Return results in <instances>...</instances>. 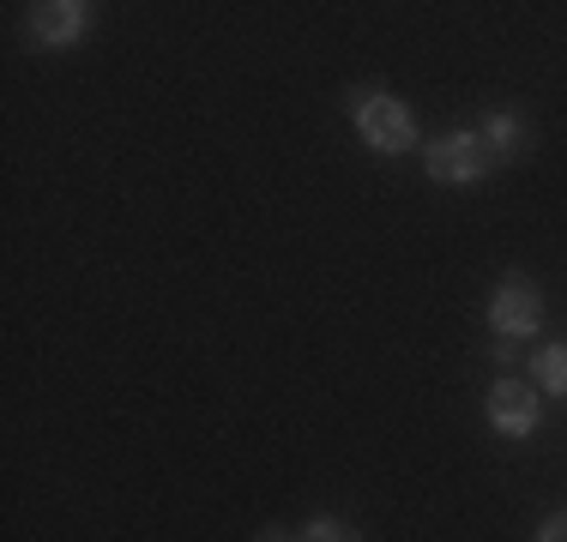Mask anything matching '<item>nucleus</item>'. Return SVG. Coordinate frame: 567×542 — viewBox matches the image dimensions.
I'll return each instance as SVG.
<instances>
[{
    "label": "nucleus",
    "mask_w": 567,
    "mask_h": 542,
    "mask_svg": "<svg viewBox=\"0 0 567 542\" xmlns=\"http://www.w3.org/2000/svg\"><path fill=\"white\" fill-rule=\"evenodd\" d=\"M254 542H296V536H290V531H278V524H266V531L254 536Z\"/></svg>",
    "instance_id": "obj_10"
},
{
    "label": "nucleus",
    "mask_w": 567,
    "mask_h": 542,
    "mask_svg": "<svg viewBox=\"0 0 567 542\" xmlns=\"http://www.w3.org/2000/svg\"><path fill=\"white\" fill-rule=\"evenodd\" d=\"M537 325H544V290H537L532 278H519V271H507L489 295L495 344H525V337H537Z\"/></svg>",
    "instance_id": "obj_3"
},
{
    "label": "nucleus",
    "mask_w": 567,
    "mask_h": 542,
    "mask_svg": "<svg viewBox=\"0 0 567 542\" xmlns=\"http://www.w3.org/2000/svg\"><path fill=\"white\" fill-rule=\"evenodd\" d=\"M537 423H544V398H537V386H525V379L502 374L489 386V428L502 434V440H532Z\"/></svg>",
    "instance_id": "obj_4"
},
{
    "label": "nucleus",
    "mask_w": 567,
    "mask_h": 542,
    "mask_svg": "<svg viewBox=\"0 0 567 542\" xmlns=\"http://www.w3.org/2000/svg\"><path fill=\"white\" fill-rule=\"evenodd\" d=\"M537 542H567V507H561V512H549V519L537 524Z\"/></svg>",
    "instance_id": "obj_9"
},
{
    "label": "nucleus",
    "mask_w": 567,
    "mask_h": 542,
    "mask_svg": "<svg viewBox=\"0 0 567 542\" xmlns=\"http://www.w3.org/2000/svg\"><path fill=\"white\" fill-rule=\"evenodd\" d=\"M296 542H362V531L350 519H308L296 531Z\"/></svg>",
    "instance_id": "obj_8"
},
{
    "label": "nucleus",
    "mask_w": 567,
    "mask_h": 542,
    "mask_svg": "<svg viewBox=\"0 0 567 542\" xmlns=\"http://www.w3.org/2000/svg\"><path fill=\"white\" fill-rule=\"evenodd\" d=\"M85 31H91L85 0H37L31 7V43L37 49H73Z\"/></svg>",
    "instance_id": "obj_5"
},
{
    "label": "nucleus",
    "mask_w": 567,
    "mask_h": 542,
    "mask_svg": "<svg viewBox=\"0 0 567 542\" xmlns=\"http://www.w3.org/2000/svg\"><path fill=\"white\" fill-rule=\"evenodd\" d=\"M477 139L489 145L495 163H519L525 152H532V127H525L513 108H489V115L477 121Z\"/></svg>",
    "instance_id": "obj_6"
},
{
    "label": "nucleus",
    "mask_w": 567,
    "mask_h": 542,
    "mask_svg": "<svg viewBox=\"0 0 567 542\" xmlns=\"http://www.w3.org/2000/svg\"><path fill=\"white\" fill-rule=\"evenodd\" d=\"M423 169H429V181H441V187H471L495 169V157H489V145L477 139V127H453V133H435V139L423 145Z\"/></svg>",
    "instance_id": "obj_2"
},
{
    "label": "nucleus",
    "mask_w": 567,
    "mask_h": 542,
    "mask_svg": "<svg viewBox=\"0 0 567 542\" xmlns=\"http://www.w3.org/2000/svg\"><path fill=\"white\" fill-rule=\"evenodd\" d=\"M532 379L537 392H549V398H567V344H544L532 356Z\"/></svg>",
    "instance_id": "obj_7"
},
{
    "label": "nucleus",
    "mask_w": 567,
    "mask_h": 542,
    "mask_svg": "<svg viewBox=\"0 0 567 542\" xmlns=\"http://www.w3.org/2000/svg\"><path fill=\"white\" fill-rule=\"evenodd\" d=\"M350 121H357L362 145L381 157H399L416 145V121L393 91H350Z\"/></svg>",
    "instance_id": "obj_1"
}]
</instances>
